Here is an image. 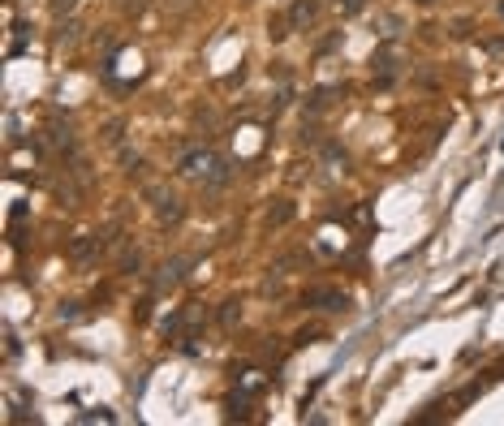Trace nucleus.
I'll return each mask as SVG.
<instances>
[{
    "mask_svg": "<svg viewBox=\"0 0 504 426\" xmlns=\"http://www.w3.org/2000/svg\"><path fill=\"white\" fill-rule=\"evenodd\" d=\"M237 319H241V306H237V302H224V310H220V323H224V327H233Z\"/></svg>",
    "mask_w": 504,
    "mask_h": 426,
    "instance_id": "obj_6",
    "label": "nucleus"
},
{
    "mask_svg": "<svg viewBox=\"0 0 504 426\" xmlns=\"http://www.w3.org/2000/svg\"><path fill=\"white\" fill-rule=\"evenodd\" d=\"M69 254H74V258H87V254H91V241H87V237H78V241L69 245Z\"/></svg>",
    "mask_w": 504,
    "mask_h": 426,
    "instance_id": "obj_8",
    "label": "nucleus"
},
{
    "mask_svg": "<svg viewBox=\"0 0 504 426\" xmlns=\"http://www.w3.org/2000/svg\"><path fill=\"white\" fill-rule=\"evenodd\" d=\"M160 216H164V220H177V216H182V207H177V199H160Z\"/></svg>",
    "mask_w": 504,
    "mask_h": 426,
    "instance_id": "obj_7",
    "label": "nucleus"
},
{
    "mask_svg": "<svg viewBox=\"0 0 504 426\" xmlns=\"http://www.w3.org/2000/svg\"><path fill=\"white\" fill-rule=\"evenodd\" d=\"M173 5H177V9H182V5H190V0H173Z\"/></svg>",
    "mask_w": 504,
    "mask_h": 426,
    "instance_id": "obj_11",
    "label": "nucleus"
},
{
    "mask_svg": "<svg viewBox=\"0 0 504 426\" xmlns=\"http://www.w3.org/2000/svg\"><path fill=\"white\" fill-rule=\"evenodd\" d=\"M366 9V0H345V13H362Z\"/></svg>",
    "mask_w": 504,
    "mask_h": 426,
    "instance_id": "obj_10",
    "label": "nucleus"
},
{
    "mask_svg": "<svg viewBox=\"0 0 504 426\" xmlns=\"http://www.w3.org/2000/svg\"><path fill=\"white\" fill-rule=\"evenodd\" d=\"M207 164H211L207 151H190V155L182 159V177H199V172H207Z\"/></svg>",
    "mask_w": 504,
    "mask_h": 426,
    "instance_id": "obj_2",
    "label": "nucleus"
},
{
    "mask_svg": "<svg viewBox=\"0 0 504 426\" xmlns=\"http://www.w3.org/2000/svg\"><path fill=\"white\" fill-rule=\"evenodd\" d=\"M78 5V0H52V13H69Z\"/></svg>",
    "mask_w": 504,
    "mask_h": 426,
    "instance_id": "obj_9",
    "label": "nucleus"
},
{
    "mask_svg": "<svg viewBox=\"0 0 504 426\" xmlns=\"http://www.w3.org/2000/svg\"><path fill=\"white\" fill-rule=\"evenodd\" d=\"M306 306H315V310H345L349 298L340 289H311V293H306Z\"/></svg>",
    "mask_w": 504,
    "mask_h": 426,
    "instance_id": "obj_1",
    "label": "nucleus"
},
{
    "mask_svg": "<svg viewBox=\"0 0 504 426\" xmlns=\"http://www.w3.org/2000/svg\"><path fill=\"white\" fill-rule=\"evenodd\" d=\"M422 5H431V0H422Z\"/></svg>",
    "mask_w": 504,
    "mask_h": 426,
    "instance_id": "obj_12",
    "label": "nucleus"
},
{
    "mask_svg": "<svg viewBox=\"0 0 504 426\" xmlns=\"http://www.w3.org/2000/svg\"><path fill=\"white\" fill-rule=\"evenodd\" d=\"M267 220H272V224H289V220H294V207H289V203H276Z\"/></svg>",
    "mask_w": 504,
    "mask_h": 426,
    "instance_id": "obj_5",
    "label": "nucleus"
},
{
    "mask_svg": "<svg viewBox=\"0 0 504 426\" xmlns=\"http://www.w3.org/2000/svg\"><path fill=\"white\" fill-rule=\"evenodd\" d=\"M289 18H294V26H311L315 22V0H298Z\"/></svg>",
    "mask_w": 504,
    "mask_h": 426,
    "instance_id": "obj_3",
    "label": "nucleus"
},
{
    "mask_svg": "<svg viewBox=\"0 0 504 426\" xmlns=\"http://www.w3.org/2000/svg\"><path fill=\"white\" fill-rule=\"evenodd\" d=\"M182 271H186V263H182V258H177V263H168V267H164V276H160L155 284H160V289H173L177 280H182Z\"/></svg>",
    "mask_w": 504,
    "mask_h": 426,
    "instance_id": "obj_4",
    "label": "nucleus"
}]
</instances>
